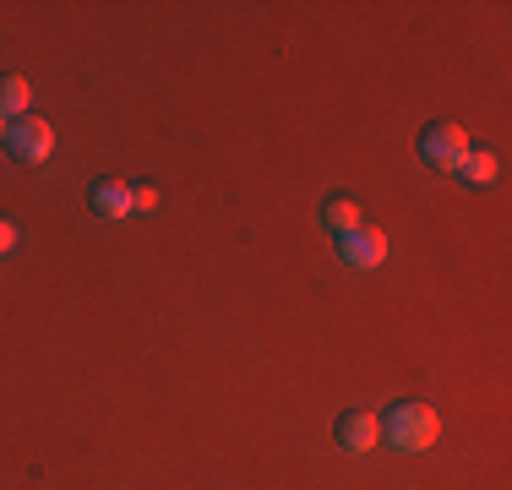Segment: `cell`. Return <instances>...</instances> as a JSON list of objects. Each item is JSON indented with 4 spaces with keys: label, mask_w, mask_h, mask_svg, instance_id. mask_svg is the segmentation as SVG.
<instances>
[{
    "label": "cell",
    "mask_w": 512,
    "mask_h": 490,
    "mask_svg": "<svg viewBox=\"0 0 512 490\" xmlns=\"http://www.w3.org/2000/svg\"><path fill=\"white\" fill-rule=\"evenodd\" d=\"M436 436H442V414H436L431 403H420V398H398L393 409H387V420H382V441L393 452H404V458L436 447Z\"/></svg>",
    "instance_id": "obj_1"
},
{
    "label": "cell",
    "mask_w": 512,
    "mask_h": 490,
    "mask_svg": "<svg viewBox=\"0 0 512 490\" xmlns=\"http://www.w3.org/2000/svg\"><path fill=\"white\" fill-rule=\"evenodd\" d=\"M11 251H17V218L0 213V256H11Z\"/></svg>",
    "instance_id": "obj_11"
},
{
    "label": "cell",
    "mask_w": 512,
    "mask_h": 490,
    "mask_svg": "<svg viewBox=\"0 0 512 490\" xmlns=\"http://www.w3.org/2000/svg\"><path fill=\"white\" fill-rule=\"evenodd\" d=\"M496 169H502V164H496L491 153H480V147H469V158H463V164L453 169V175L463 180V186H491V180H496Z\"/></svg>",
    "instance_id": "obj_9"
},
{
    "label": "cell",
    "mask_w": 512,
    "mask_h": 490,
    "mask_svg": "<svg viewBox=\"0 0 512 490\" xmlns=\"http://www.w3.org/2000/svg\"><path fill=\"white\" fill-rule=\"evenodd\" d=\"M333 436H338V447H344V452H376V447H382V420L365 414V409H349V414H338Z\"/></svg>",
    "instance_id": "obj_5"
},
{
    "label": "cell",
    "mask_w": 512,
    "mask_h": 490,
    "mask_svg": "<svg viewBox=\"0 0 512 490\" xmlns=\"http://www.w3.org/2000/svg\"><path fill=\"white\" fill-rule=\"evenodd\" d=\"M126 196H131V213H153V207H158V191L148 186V180H131Z\"/></svg>",
    "instance_id": "obj_10"
},
{
    "label": "cell",
    "mask_w": 512,
    "mask_h": 490,
    "mask_svg": "<svg viewBox=\"0 0 512 490\" xmlns=\"http://www.w3.org/2000/svg\"><path fill=\"white\" fill-rule=\"evenodd\" d=\"M88 207H93V218H104V224H115V218H126V213H131L126 180H99V186L88 191Z\"/></svg>",
    "instance_id": "obj_6"
},
{
    "label": "cell",
    "mask_w": 512,
    "mask_h": 490,
    "mask_svg": "<svg viewBox=\"0 0 512 490\" xmlns=\"http://www.w3.org/2000/svg\"><path fill=\"white\" fill-rule=\"evenodd\" d=\"M338 262L349 267V273H371V267L387 262V235L371 224L349 229V235H338Z\"/></svg>",
    "instance_id": "obj_4"
},
{
    "label": "cell",
    "mask_w": 512,
    "mask_h": 490,
    "mask_svg": "<svg viewBox=\"0 0 512 490\" xmlns=\"http://www.w3.org/2000/svg\"><path fill=\"white\" fill-rule=\"evenodd\" d=\"M322 224L333 229V240L349 235V229H360V202H355V196H333V202L322 207Z\"/></svg>",
    "instance_id": "obj_8"
},
{
    "label": "cell",
    "mask_w": 512,
    "mask_h": 490,
    "mask_svg": "<svg viewBox=\"0 0 512 490\" xmlns=\"http://www.w3.org/2000/svg\"><path fill=\"white\" fill-rule=\"evenodd\" d=\"M6 153L17 158V164H44V158L55 153V126H50V120H39V115L11 120V131H6Z\"/></svg>",
    "instance_id": "obj_3"
},
{
    "label": "cell",
    "mask_w": 512,
    "mask_h": 490,
    "mask_svg": "<svg viewBox=\"0 0 512 490\" xmlns=\"http://www.w3.org/2000/svg\"><path fill=\"white\" fill-rule=\"evenodd\" d=\"M28 98H33L28 77L6 71V77H0V120H22V115H28Z\"/></svg>",
    "instance_id": "obj_7"
},
{
    "label": "cell",
    "mask_w": 512,
    "mask_h": 490,
    "mask_svg": "<svg viewBox=\"0 0 512 490\" xmlns=\"http://www.w3.org/2000/svg\"><path fill=\"white\" fill-rule=\"evenodd\" d=\"M6 131H11V120H0V147H6Z\"/></svg>",
    "instance_id": "obj_12"
},
{
    "label": "cell",
    "mask_w": 512,
    "mask_h": 490,
    "mask_svg": "<svg viewBox=\"0 0 512 490\" xmlns=\"http://www.w3.org/2000/svg\"><path fill=\"white\" fill-rule=\"evenodd\" d=\"M469 131L458 126V120H436V126H425L420 131V158L431 169H442V175H453V169L463 164V158H469Z\"/></svg>",
    "instance_id": "obj_2"
}]
</instances>
